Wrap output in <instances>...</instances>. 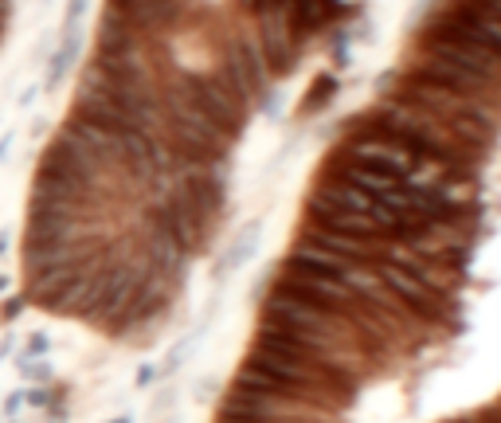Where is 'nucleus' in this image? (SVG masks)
Segmentation results:
<instances>
[{"label": "nucleus", "mask_w": 501, "mask_h": 423, "mask_svg": "<svg viewBox=\"0 0 501 423\" xmlns=\"http://www.w3.org/2000/svg\"><path fill=\"white\" fill-rule=\"evenodd\" d=\"M8 423H20V415H16V420H8Z\"/></svg>", "instance_id": "f8f14e48"}, {"label": "nucleus", "mask_w": 501, "mask_h": 423, "mask_svg": "<svg viewBox=\"0 0 501 423\" xmlns=\"http://www.w3.org/2000/svg\"><path fill=\"white\" fill-rule=\"evenodd\" d=\"M51 353V337H43V333H32L27 337V345L16 353V365H24V361H40V356Z\"/></svg>", "instance_id": "f257e3e1"}, {"label": "nucleus", "mask_w": 501, "mask_h": 423, "mask_svg": "<svg viewBox=\"0 0 501 423\" xmlns=\"http://www.w3.org/2000/svg\"><path fill=\"white\" fill-rule=\"evenodd\" d=\"M8 287H12V274H0V294H4Z\"/></svg>", "instance_id": "9d476101"}, {"label": "nucleus", "mask_w": 501, "mask_h": 423, "mask_svg": "<svg viewBox=\"0 0 501 423\" xmlns=\"http://www.w3.org/2000/svg\"><path fill=\"white\" fill-rule=\"evenodd\" d=\"M86 12V0H67V16H63V32H79V20Z\"/></svg>", "instance_id": "20e7f679"}, {"label": "nucleus", "mask_w": 501, "mask_h": 423, "mask_svg": "<svg viewBox=\"0 0 501 423\" xmlns=\"http://www.w3.org/2000/svg\"><path fill=\"white\" fill-rule=\"evenodd\" d=\"M40 90H43V86H27L24 95L16 98V106H20V110H27V106H32V102H36V95H40Z\"/></svg>", "instance_id": "423d86ee"}, {"label": "nucleus", "mask_w": 501, "mask_h": 423, "mask_svg": "<svg viewBox=\"0 0 501 423\" xmlns=\"http://www.w3.org/2000/svg\"><path fill=\"white\" fill-rule=\"evenodd\" d=\"M24 404H27V392H8V396H4V415L16 420V415L24 411Z\"/></svg>", "instance_id": "39448f33"}, {"label": "nucleus", "mask_w": 501, "mask_h": 423, "mask_svg": "<svg viewBox=\"0 0 501 423\" xmlns=\"http://www.w3.org/2000/svg\"><path fill=\"white\" fill-rule=\"evenodd\" d=\"M20 372H24L27 384H51L55 380L51 361H24V365H20Z\"/></svg>", "instance_id": "f03ea898"}, {"label": "nucleus", "mask_w": 501, "mask_h": 423, "mask_svg": "<svg viewBox=\"0 0 501 423\" xmlns=\"http://www.w3.org/2000/svg\"><path fill=\"white\" fill-rule=\"evenodd\" d=\"M27 310V298H24V290L20 294H12V298H4V306H0V322L8 326V322H16V317H24Z\"/></svg>", "instance_id": "7ed1b4c3"}, {"label": "nucleus", "mask_w": 501, "mask_h": 423, "mask_svg": "<svg viewBox=\"0 0 501 423\" xmlns=\"http://www.w3.org/2000/svg\"><path fill=\"white\" fill-rule=\"evenodd\" d=\"M110 423H130V420H125V415H122V420H110Z\"/></svg>", "instance_id": "9b49d317"}, {"label": "nucleus", "mask_w": 501, "mask_h": 423, "mask_svg": "<svg viewBox=\"0 0 501 423\" xmlns=\"http://www.w3.org/2000/svg\"><path fill=\"white\" fill-rule=\"evenodd\" d=\"M8 243H12V232H8V228H4V232H0V259H4V255H8Z\"/></svg>", "instance_id": "6e6552de"}, {"label": "nucleus", "mask_w": 501, "mask_h": 423, "mask_svg": "<svg viewBox=\"0 0 501 423\" xmlns=\"http://www.w3.org/2000/svg\"><path fill=\"white\" fill-rule=\"evenodd\" d=\"M12 353V337H8V341H0V365H4V356Z\"/></svg>", "instance_id": "1a4fd4ad"}, {"label": "nucleus", "mask_w": 501, "mask_h": 423, "mask_svg": "<svg viewBox=\"0 0 501 423\" xmlns=\"http://www.w3.org/2000/svg\"><path fill=\"white\" fill-rule=\"evenodd\" d=\"M12 141H16V134H4V137H0V165H4V157H8V149H12Z\"/></svg>", "instance_id": "0eeeda50"}]
</instances>
